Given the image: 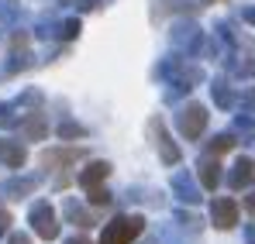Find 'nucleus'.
Segmentation results:
<instances>
[{
	"label": "nucleus",
	"instance_id": "obj_1",
	"mask_svg": "<svg viewBox=\"0 0 255 244\" xmlns=\"http://www.w3.org/2000/svg\"><path fill=\"white\" fill-rule=\"evenodd\" d=\"M141 231H145V217H114L104 227L100 244H131Z\"/></svg>",
	"mask_w": 255,
	"mask_h": 244
},
{
	"label": "nucleus",
	"instance_id": "obj_2",
	"mask_svg": "<svg viewBox=\"0 0 255 244\" xmlns=\"http://www.w3.org/2000/svg\"><path fill=\"white\" fill-rule=\"evenodd\" d=\"M107 175H111V165H107V162H90L83 168L80 186L90 193V200H93V203H107V200H111V193L104 189V179H107Z\"/></svg>",
	"mask_w": 255,
	"mask_h": 244
},
{
	"label": "nucleus",
	"instance_id": "obj_3",
	"mask_svg": "<svg viewBox=\"0 0 255 244\" xmlns=\"http://www.w3.org/2000/svg\"><path fill=\"white\" fill-rule=\"evenodd\" d=\"M176 127L183 138H200V131L207 127V110L200 103H186L179 114H176Z\"/></svg>",
	"mask_w": 255,
	"mask_h": 244
},
{
	"label": "nucleus",
	"instance_id": "obj_4",
	"mask_svg": "<svg viewBox=\"0 0 255 244\" xmlns=\"http://www.w3.org/2000/svg\"><path fill=\"white\" fill-rule=\"evenodd\" d=\"M31 224H35V234L38 238H45V241H52V238H59V220H55V210L45 203V200H38V203L31 206Z\"/></svg>",
	"mask_w": 255,
	"mask_h": 244
},
{
	"label": "nucleus",
	"instance_id": "obj_5",
	"mask_svg": "<svg viewBox=\"0 0 255 244\" xmlns=\"http://www.w3.org/2000/svg\"><path fill=\"white\" fill-rule=\"evenodd\" d=\"M172 41H176L186 55H200V48H204V35H200V28H197L193 21H176V24H172Z\"/></svg>",
	"mask_w": 255,
	"mask_h": 244
},
{
	"label": "nucleus",
	"instance_id": "obj_6",
	"mask_svg": "<svg viewBox=\"0 0 255 244\" xmlns=\"http://www.w3.org/2000/svg\"><path fill=\"white\" fill-rule=\"evenodd\" d=\"M172 196H179L183 203H200V186L193 182V175L186 168L172 172Z\"/></svg>",
	"mask_w": 255,
	"mask_h": 244
},
{
	"label": "nucleus",
	"instance_id": "obj_7",
	"mask_svg": "<svg viewBox=\"0 0 255 244\" xmlns=\"http://www.w3.org/2000/svg\"><path fill=\"white\" fill-rule=\"evenodd\" d=\"M211 220H214V227H221V231H231L235 224H238V206L231 203L228 196H217L211 206Z\"/></svg>",
	"mask_w": 255,
	"mask_h": 244
},
{
	"label": "nucleus",
	"instance_id": "obj_8",
	"mask_svg": "<svg viewBox=\"0 0 255 244\" xmlns=\"http://www.w3.org/2000/svg\"><path fill=\"white\" fill-rule=\"evenodd\" d=\"M152 131H155V141H159V155H162V162H166V165H176V162H179V148L169 141V134H166V127H162V121H159V117L152 121Z\"/></svg>",
	"mask_w": 255,
	"mask_h": 244
},
{
	"label": "nucleus",
	"instance_id": "obj_9",
	"mask_svg": "<svg viewBox=\"0 0 255 244\" xmlns=\"http://www.w3.org/2000/svg\"><path fill=\"white\" fill-rule=\"evenodd\" d=\"M24 159H28V152H24L21 141H7V138H0V162L7 165V168H21Z\"/></svg>",
	"mask_w": 255,
	"mask_h": 244
},
{
	"label": "nucleus",
	"instance_id": "obj_10",
	"mask_svg": "<svg viewBox=\"0 0 255 244\" xmlns=\"http://www.w3.org/2000/svg\"><path fill=\"white\" fill-rule=\"evenodd\" d=\"M252 175H255V165H252V159H238V162L231 165L228 186H231V189H245V186L252 182Z\"/></svg>",
	"mask_w": 255,
	"mask_h": 244
},
{
	"label": "nucleus",
	"instance_id": "obj_11",
	"mask_svg": "<svg viewBox=\"0 0 255 244\" xmlns=\"http://www.w3.org/2000/svg\"><path fill=\"white\" fill-rule=\"evenodd\" d=\"M35 186H38V179H35V175H24V179H7V182L0 186V193L10 196V200H21V196L35 193Z\"/></svg>",
	"mask_w": 255,
	"mask_h": 244
},
{
	"label": "nucleus",
	"instance_id": "obj_12",
	"mask_svg": "<svg viewBox=\"0 0 255 244\" xmlns=\"http://www.w3.org/2000/svg\"><path fill=\"white\" fill-rule=\"evenodd\" d=\"M211 89H214V103H217L221 110H228V107L235 103V89L228 86V80H224V76H217V80L211 82Z\"/></svg>",
	"mask_w": 255,
	"mask_h": 244
},
{
	"label": "nucleus",
	"instance_id": "obj_13",
	"mask_svg": "<svg viewBox=\"0 0 255 244\" xmlns=\"http://www.w3.org/2000/svg\"><path fill=\"white\" fill-rule=\"evenodd\" d=\"M62 213H66V220H69V224H76V227L93 224V217H90V213H86V210L76 203V200H66V203H62Z\"/></svg>",
	"mask_w": 255,
	"mask_h": 244
},
{
	"label": "nucleus",
	"instance_id": "obj_14",
	"mask_svg": "<svg viewBox=\"0 0 255 244\" xmlns=\"http://www.w3.org/2000/svg\"><path fill=\"white\" fill-rule=\"evenodd\" d=\"M24 17V7L21 0H0V24H14Z\"/></svg>",
	"mask_w": 255,
	"mask_h": 244
},
{
	"label": "nucleus",
	"instance_id": "obj_15",
	"mask_svg": "<svg viewBox=\"0 0 255 244\" xmlns=\"http://www.w3.org/2000/svg\"><path fill=\"white\" fill-rule=\"evenodd\" d=\"M76 159H83V152H80V148H66V152H45V155H42L45 165H69V162H76Z\"/></svg>",
	"mask_w": 255,
	"mask_h": 244
},
{
	"label": "nucleus",
	"instance_id": "obj_16",
	"mask_svg": "<svg viewBox=\"0 0 255 244\" xmlns=\"http://www.w3.org/2000/svg\"><path fill=\"white\" fill-rule=\"evenodd\" d=\"M217 179H221V165L217 162H200V182H204L207 189L217 186Z\"/></svg>",
	"mask_w": 255,
	"mask_h": 244
},
{
	"label": "nucleus",
	"instance_id": "obj_17",
	"mask_svg": "<svg viewBox=\"0 0 255 244\" xmlns=\"http://www.w3.org/2000/svg\"><path fill=\"white\" fill-rule=\"evenodd\" d=\"M17 110H21L17 103H0V127H14V124L21 121Z\"/></svg>",
	"mask_w": 255,
	"mask_h": 244
},
{
	"label": "nucleus",
	"instance_id": "obj_18",
	"mask_svg": "<svg viewBox=\"0 0 255 244\" xmlns=\"http://www.w3.org/2000/svg\"><path fill=\"white\" fill-rule=\"evenodd\" d=\"M235 131H238V134H245V138H252V141H255V117L249 114V110H242V114H238V121H235Z\"/></svg>",
	"mask_w": 255,
	"mask_h": 244
},
{
	"label": "nucleus",
	"instance_id": "obj_19",
	"mask_svg": "<svg viewBox=\"0 0 255 244\" xmlns=\"http://www.w3.org/2000/svg\"><path fill=\"white\" fill-rule=\"evenodd\" d=\"M83 134H86L83 124H76V121H59V138H62V141H69V138H83Z\"/></svg>",
	"mask_w": 255,
	"mask_h": 244
},
{
	"label": "nucleus",
	"instance_id": "obj_20",
	"mask_svg": "<svg viewBox=\"0 0 255 244\" xmlns=\"http://www.w3.org/2000/svg\"><path fill=\"white\" fill-rule=\"evenodd\" d=\"M231 148H235V134H228V131H224V134H217V138L211 141V155H221V152H231Z\"/></svg>",
	"mask_w": 255,
	"mask_h": 244
},
{
	"label": "nucleus",
	"instance_id": "obj_21",
	"mask_svg": "<svg viewBox=\"0 0 255 244\" xmlns=\"http://www.w3.org/2000/svg\"><path fill=\"white\" fill-rule=\"evenodd\" d=\"M59 38H66V41H73L76 35H80V21L76 17H69V21H59V31H55Z\"/></svg>",
	"mask_w": 255,
	"mask_h": 244
},
{
	"label": "nucleus",
	"instance_id": "obj_22",
	"mask_svg": "<svg viewBox=\"0 0 255 244\" xmlns=\"http://www.w3.org/2000/svg\"><path fill=\"white\" fill-rule=\"evenodd\" d=\"M55 31H59V24H55V17H52V14H45L42 21L35 24V35H38V38H48V35H55Z\"/></svg>",
	"mask_w": 255,
	"mask_h": 244
},
{
	"label": "nucleus",
	"instance_id": "obj_23",
	"mask_svg": "<svg viewBox=\"0 0 255 244\" xmlns=\"http://www.w3.org/2000/svg\"><path fill=\"white\" fill-rule=\"evenodd\" d=\"M24 134H28V138H42L45 134V121L42 117H28V121H24Z\"/></svg>",
	"mask_w": 255,
	"mask_h": 244
},
{
	"label": "nucleus",
	"instance_id": "obj_24",
	"mask_svg": "<svg viewBox=\"0 0 255 244\" xmlns=\"http://www.w3.org/2000/svg\"><path fill=\"white\" fill-rule=\"evenodd\" d=\"M24 66H31V55L17 52V55H10V62H7V69H3V73H17V69H24Z\"/></svg>",
	"mask_w": 255,
	"mask_h": 244
},
{
	"label": "nucleus",
	"instance_id": "obj_25",
	"mask_svg": "<svg viewBox=\"0 0 255 244\" xmlns=\"http://www.w3.org/2000/svg\"><path fill=\"white\" fill-rule=\"evenodd\" d=\"M179 69H183V59H179V55H172L169 62H162V66H159V76H169V73H179Z\"/></svg>",
	"mask_w": 255,
	"mask_h": 244
},
{
	"label": "nucleus",
	"instance_id": "obj_26",
	"mask_svg": "<svg viewBox=\"0 0 255 244\" xmlns=\"http://www.w3.org/2000/svg\"><path fill=\"white\" fill-rule=\"evenodd\" d=\"M176 220H179L186 231H197V224H200V220H197V217H190V213H176Z\"/></svg>",
	"mask_w": 255,
	"mask_h": 244
},
{
	"label": "nucleus",
	"instance_id": "obj_27",
	"mask_svg": "<svg viewBox=\"0 0 255 244\" xmlns=\"http://www.w3.org/2000/svg\"><path fill=\"white\" fill-rule=\"evenodd\" d=\"M242 107H245V110H252V107H255V89H249V93L242 96Z\"/></svg>",
	"mask_w": 255,
	"mask_h": 244
},
{
	"label": "nucleus",
	"instance_id": "obj_28",
	"mask_svg": "<svg viewBox=\"0 0 255 244\" xmlns=\"http://www.w3.org/2000/svg\"><path fill=\"white\" fill-rule=\"evenodd\" d=\"M7 244H31V241H28V234H10Z\"/></svg>",
	"mask_w": 255,
	"mask_h": 244
},
{
	"label": "nucleus",
	"instance_id": "obj_29",
	"mask_svg": "<svg viewBox=\"0 0 255 244\" xmlns=\"http://www.w3.org/2000/svg\"><path fill=\"white\" fill-rule=\"evenodd\" d=\"M7 224H10V217H7V210H0V238L7 234Z\"/></svg>",
	"mask_w": 255,
	"mask_h": 244
},
{
	"label": "nucleus",
	"instance_id": "obj_30",
	"mask_svg": "<svg viewBox=\"0 0 255 244\" xmlns=\"http://www.w3.org/2000/svg\"><path fill=\"white\" fill-rule=\"evenodd\" d=\"M73 3H76L80 10H90V7H97V0H73Z\"/></svg>",
	"mask_w": 255,
	"mask_h": 244
},
{
	"label": "nucleus",
	"instance_id": "obj_31",
	"mask_svg": "<svg viewBox=\"0 0 255 244\" xmlns=\"http://www.w3.org/2000/svg\"><path fill=\"white\" fill-rule=\"evenodd\" d=\"M245 210H249V213H255V193H249V196H245Z\"/></svg>",
	"mask_w": 255,
	"mask_h": 244
},
{
	"label": "nucleus",
	"instance_id": "obj_32",
	"mask_svg": "<svg viewBox=\"0 0 255 244\" xmlns=\"http://www.w3.org/2000/svg\"><path fill=\"white\" fill-rule=\"evenodd\" d=\"M245 21H249V24L255 28V7H245Z\"/></svg>",
	"mask_w": 255,
	"mask_h": 244
},
{
	"label": "nucleus",
	"instance_id": "obj_33",
	"mask_svg": "<svg viewBox=\"0 0 255 244\" xmlns=\"http://www.w3.org/2000/svg\"><path fill=\"white\" fill-rule=\"evenodd\" d=\"M66 244H90V241H86V238H69Z\"/></svg>",
	"mask_w": 255,
	"mask_h": 244
},
{
	"label": "nucleus",
	"instance_id": "obj_34",
	"mask_svg": "<svg viewBox=\"0 0 255 244\" xmlns=\"http://www.w3.org/2000/svg\"><path fill=\"white\" fill-rule=\"evenodd\" d=\"M249 244H255V224L249 227Z\"/></svg>",
	"mask_w": 255,
	"mask_h": 244
},
{
	"label": "nucleus",
	"instance_id": "obj_35",
	"mask_svg": "<svg viewBox=\"0 0 255 244\" xmlns=\"http://www.w3.org/2000/svg\"><path fill=\"white\" fill-rule=\"evenodd\" d=\"M145 244H159V241H145Z\"/></svg>",
	"mask_w": 255,
	"mask_h": 244
}]
</instances>
